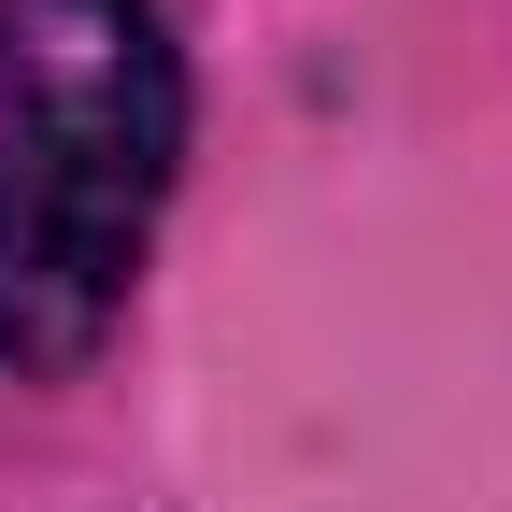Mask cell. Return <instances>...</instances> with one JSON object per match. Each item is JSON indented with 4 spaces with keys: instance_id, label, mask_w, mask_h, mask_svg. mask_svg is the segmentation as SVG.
Wrapping results in <instances>:
<instances>
[{
    "instance_id": "cell-1",
    "label": "cell",
    "mask_w": 512,
    "mask_h": 512,
    "mask_svg": "<svg viewBox=\"0 0 512 512\" xmlns=\"http://www.w3.org/2000/svg\"><path fill=\"white\" fill-rule=\"evenodd\" d=\"M185 171V57L157 0H0V370L57 384L114 342Z\"/></svg>"
}]
</instances>
